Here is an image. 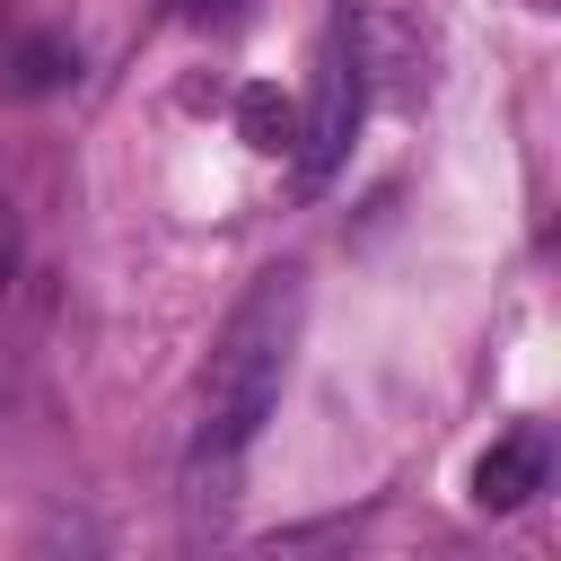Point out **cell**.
<instances>
[{"instance_id": "277c9868", "label": "cell", "mask_w": 561, "mask_h": 561, "mask_svg": "<svg viewBox=\"0 0 561 561\" xmlns=\"http://www.w3.org/2000/svg\"><path fill=\"white\" fill-rule=\"evenodd\" d=\"M237 131H245V149L289 158V149H298V105H289L280 88H263V79H254V88L237 96Z\"/></svg>"}, {"instance_id": "8992f818", "label": "cell", "mask_w": 561, "mask_h": 561, "mask_svg": "<svg viewBox=\"0 0 561 561\" xmlns=\"http://www.w3.org/2000/svg\"><path fill=\"white\" fill-rule=\"evenodd\" d=\"M18 289V210H9V193H0V298Z\"/></svg>"}, {"instance_id": "7a4b0ae2", "label": "cell", "mask_w": 561, "mask_h": 561, "mask_svg": "<svg viewBox=\"0 0 561 561\" xmlns=\"http://www.w3.org/2000/svg\"><path fill=\"white\" fill-rule=\"evenodd\" d=\"M359 105H368V79H359V44L351 26L333 18L324 44H316V88H307V114H298V167L307 175H333L351 131H359Z\"/></svg>"}, {"instance_id": "52a82bcc", "label": "cell", "mask_w": 561, "mask_h": 561, "mask_svg": "<svg viewBox=\"0 0 561 561\" xmlns=\"http://www.w3.org/2000/svg\"><path fill=\"white\" fill-rule=\"evenodd\" d=\"M175 9H184V18H193V26H228V18H237V9H245V0H175Z\"/></svg>"}, {"instance_id": "5b68a950", "label": "cell", "mask_w": 561, "mask_h": 561, "mask_svg": "<svg viewBox=\"0 0 561 561\" xmlns=\"http://www.w3.org/2000/svg\"><path fill=\"white\" fill-rule=\"evenodd\" d=\"M61 70H79V61H70V44H53V35L18 53V88H61Z\"/></svg>"}, {"instance_id": "6da1fadb", "label": "cell", "mask_w": 561, "mask_h": 561, "mask_svg": "<svg viewBox=\"0 0 561 561\" xmlns=\"http://www.w3.org/2000/svg\"><path fill=\"white\" fill-rule=\"evenodd\" d=\"M298 324H307V280H298V272H263V280L228 307V324H219V342H210V368H202V403H193V456L228 465V456L272 421V403H280V386H289Z\"/></svg>"}, {"instance_id": "3957f363", "label": "cell", "mask_w": 561, "mask_h": 561, "mask_svg": "<svg viewBox=\"0 0 561 561\" xmlns=\"http://www.w3.org/2000/svg\"><path fill=\"white\" fill-rule=\"evenodd\" d=\"M543 473H552V447H543V430L526 421V430H508V438L482 447V465H473V508L508 517V508H526V500L543 491Z\"/></svg>"}]
</instances>
